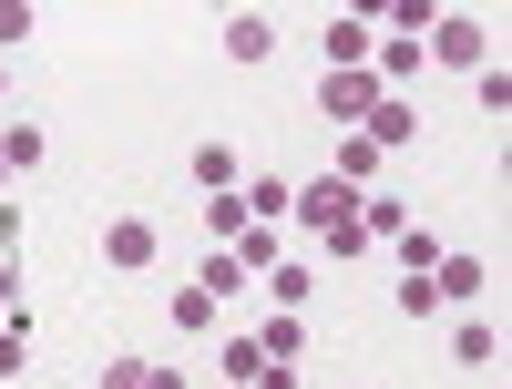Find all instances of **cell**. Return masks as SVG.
Here are the masks:
<instances>
[{"label": "cell", "mask_w": 512, "mask_h": 389, "mask_svg": "<svg viewBox=\"0 0 512 389\" xmlns=\"http://www.w3.org/2000/svg\"><path fill=\"white\" fill-rule=\"evenodd\" d=\"M369 21H328V72H369Z\"/></svg>", "instance_id": "8"}, {"label": "cell", "mask_w": 512, "mask_h": 389, "mask_svg": "<svg viewBox=\"0 0 512 389\" xmlns=\"http://www.w3.org/2000/svg\"><path fill=\"white\" fill-rule=\"evenodd\" d=\"M297 226H318L328 236V256H369V226H359V195L338 185V175H318V185H297Z\"/></svg>", "instance_id": "1"}, {"label": "cell", "mask_w": 512, "mask_h": 389, "mask_svg": "<svg viewBox=\"0 0 512 389\" xmlns=\"http://www.w3.org/2000/svg\"><path fill=\"white\" fill-rule=\"evenodd\" d=\"M472 103L502 123V113H512V72H492V62H482V72H472Z\"/></svg>", "instance_id": "20"}, {"label": "cell", "mask_w": 512, "mask_h": 389, "mask_svg": "<svg viewBox=\"0 0 512 389\" xmlns=\"http://www.w3.org/2000/svg\"><path fill=\"white\" fill-rule=\"evenodd\" d=\"M431 287H441V308H472V297H482V267H472V256H441Z\"/></svg>", "instance_id": "12"}, {"label": "cell", "mask_w": 512, "mask_h": 389, "mask_svg": "<svg viewBox=\"0 0 512 389\" xmlns=\"http://www.w3.org/2000/svg\"><path fill=\"white\" fill-rule=\"evenodd\" d=\"M226 389H267V379H226Z\"/></svg>", "instance_id": "27"}, {"label": "cell", "mask_w": 512, "mask_h": 389, "mask_svg": "<svg viewBox=\"0 0 512 389\" xmlns=\"http://www.w3.org/2000/svg\"><path fill=\"white\" fill-rule=\"evenodd\" d=\"M390 256H400V277H431V267H441V236H431V226H400Z\"/></svg>", "instance_id": "13"}, {"label": "cell", "mask_w": 512, "mask_h": 389, "mask_svg": "<svg viewBox=\"0 0 512 389\" xmlns=\"http://www.w3.org/2000/svg\"><path fill=\"white\" fill-rule=\"evenodd\" d=\"M21 369H31V338H21V318H11V328H0V379H21Z\"/></svg>", "instance_id": "26"}, {"label": "cell", "mask_w": 512, "mask_h": 389, "mask_svg": "<svg viewBox=\"0 0 512 389\" xmlns=\"http://www.w3.org/2000/svg\"><path fill=\"white\" fill-rule=\"evenodd\" d=\"M379 164H390V154H379L369 134H338V154H328V175L349 185V195H369V185H379Z\"/></svg>", "instance_id": "5"}, {"label": "cell", "mask_w": 512, "mask_h": 389, "mask_svg": "<svg viewBox=\"0 0 512 389\" xmlns=\"http://www.w3.org/2000/svg\"><path fill=\"white\" fill-rule=\"evenodd\" d=\"M0 93H11V62H0Z\"/></svg>", "instance_id": "28"}, {"label": "cell", "mask_w": 512, "mask_h": 389, "mask_svg": "<svg viewBox=\"0 0 512 389\" xmlns=\"http://www.w3.org/2000/svg\"><path fill=\"white\" fill-rule=\"evenodd\" d=\"M0 175H11V164H0Z\"/></svg>", "instance_id": "29"}, {"label": "cell", "mask_w": 512, "mask_h": 389, "mask_svg": "<svg viewBox=\"0 0 512 389\" xmlns=\"http://www.w3.org/2000/svg\"><path fill=\"white\" fill-rule=\"evenodd\" d=\"M359 134H369V144H379V154H410V144H420V113H410V103H400V93H390V103H379V113H369V123H359Z\"/></svg>", "instance_id": "6"}, {"label": "cell", "mask_w": 512, "mask_h": 389, "mask_svg": "<svg viewBox=\"0 0 512 389\" xmlns=\"http://www.w3.org/2000/svg\"><path fill=\"white\" fill-rule=\"evenodd\" d=\"M297 338H308L297 318H267V338H256V349H267V369H277V359H297Z\"/></svg>", "instance_id": "25"}, {"label": "cell", "mask_w": 512, "mask_h": 389, "mask_svg": "<svg viewBox=\"0 0 512 389\" xmlns=\"http://www.w3.org/2000/svg\"><path fill=\"white\" fill-rule=\"evenodd\" d=\"M185 175H195L205 195H236V144H195V154H185Z\"/></svg>", "instance_id": "9"}, {"label": "cell", "mask_w": 512, "mask_h": 389, "mask_svg": "<svg viewBox=\"0 0 512 389\" xmlns=\"http://www.w3.org/2000/svg\"><path fill=\"white\" fill-rule=\"evenodd\" d=\"M11 297H21V215L0 205V328H11Z\"/></svg>", "instance_id": "11"}, {"label": "cell", "mask_w": 512, "mask_h": 389, "mask_svg": "<svg viewBox=\"0 0 512 389\" xmlns=\"http://www.w3.org/2000/svg\"><path fill=\"white\" fill-rule=\"evenodd\" d=\"M287 205H297V185H277V175H256V185H246V215H256V226H277Z\"/></svg>", "instance_id": "19"}, {"label": "cell", "mask_w": 512, "mask_h": 389, "mask_svg": "<svg viewBox=\"0 0 512 389\" xmlns=\"http://www.w3.org/2000/svg\"><path fill=\"white\" fill-rule=\"evenodd\" d=\"M267 287H277V308H308V287H318V277H308V267H267Z\"/></svg>", "instance_id": "24"}, {"label": "cell", "mask_w": 512, "mask_h": 389, "mask_svg": "<svg viewBox=\"0 0 512 389\" xmlns=\"http://www.w3.org/2000/svg\"><path fill=\"white\" fill-rule=\"evenodd\" d=\"M256 226V215H246V195H205V236H216V246H236Z\"/></svg>", "instance_id": "17"}, {"label": "cell", "mask_w": 512, "mask_h": 389, "mask_svg": "<svg viewBox=\"0 0 512 389\" xmlns=\"http://www.w3.org/2000/svg\"><path fill=\"white\" fill-rule=\"evenodd\" d=\"M195 287L216 297V308H236V297H246V267H236V256L216 246V256H205V267H195Z\"/></svg>", "instance_id": "14"}, {"label": "cell", "mask_w": 512, "mask_h": 389, "mask_svg": "<svg viewBox=\"0 0 512 389\" xmlns=\"http://www.w3.org/2000/svg\"><path fill=\"white\" fill-rule=\"evenodd\" d=\"M41 154H52V134H41V123H11V134H0V164H11V175H31Z\"/></svg>", "instance_id": "16"}, {"label": "cell", "mask_w": 512, "mask_h": 389, "mask_svg": "<svg viewBox=\"0 0 512 389\" xmlns=\"http://www.w3.org/2000/svg\"><path fill=\"white\" fill-rule=\"evenodd\" d=\"M93 389H154V359H103Z\"/></svg>", "instance_id": "21"}, {"label": "cell", "mask_w": 512, "mask_h": 389, "mask_svg": "<svg viewBox=\"0 0 512 389\" xmlns=\"http://www.w3.org/2000/svg\"><path fill=\"white\" fill-rule=\"evenodd\" d=\"M154 256H164V236H154V215H113V226H103V267H113V277H144Z\"/></svg>", "instance_id": "3"}, {"label": "cell", "mask_w": 512, "mask_h": 389, "mask_svg": "<svg viewBox=\"0 0 512 389\" xmlns=\"http://www.w3.org/2000/svg\"><path fill=\"white\" fill-rule=\"evenodd\" d=\"M216 359H226V379H256V369H267V349H256V338H246V328L226 338V349H216Z\"/></svg>", "instance_id": "22"}, {"label": "cell", "mask_w": 512, "mask_h": 389, "mask_svg": "<svg viewBox=\"0 0 512 389\" xmlns=\"http://www.w3.org/2000/svg\"><path fill=\"white\" fill-rule=\"evenodd\" d=\"M31 21H41L31 0H0V52H21V41H31Z\"/></svg>", "instance_id": "23"}, {"label": "cell", "mask_w": 512, "mask_h": 389, "mask_svg": "<svg viewBox=\"0 0 512 389\" xmlns=\"http://www.w3.org/2000/svg\"><path fill=\"white\" fill-rule=\"evenodd\" d=\"M379 103H390V93H379L369 72H318V113H328V123H349V134H359Z\"/></svg>", "instance_id": "4"}, {"label": "cell", "mask_w": 512, "mask_h": 389, "mask_svg": "<svg viewBox=\"0 0 512 389\" xmlns=\"http://www.w3.org/2000/svg\"><path fill=\"white\" fill-rule=\"evenodd\" d=\"M482 52H492V31H482L472 11H431V31H420V62H451V72H482Z\"/></svg>", "instance_id": "2"}, {"label": "cell", "mask_w": 512, "mask_h": 389, "mask_svg": "<svg viewBox=\"0 0 512 389\" xmlns=\"http://www.w3.org/2000/svg\"><path fill=\"white\" fill-rule=\"evenodd\" d=\"M451 369H492V318H461L451 328Z\"/></svg>", "instance_id": "18"}, {"label": "cell", "mask_w": 512, "mask_h": 389, "mask_svg": "<svg viewBox=\"0 0 512 389\" xmlns=\"http://www.w3.org/2000/svg\"><path fill=\"white\" fill-rule=\"evenodd\" d=\"M226 256H236V267H246V277H267V267H287V256H277V226H246V236H236Z\"/></svg>", "instance_id": "15"}, {"label": "cell", "mask_w": 512, "mask_h": 389, "mask_svg": "<svg viewBox=\"0 0 512 389\" xmlns=\"http://www.w3.org/2000/svg\"><path fill=\"white\" fill-rule=\"evenodd\" d=\"M175 328H185V338H216V328H226V308H216V297L185 277V287H175Z\"/></svg>", "instance_id": "10"}, {"label": "cell", "mask_w": 512, "mask_h": 389, "mask_svg": "<svg viewBox=\"0 0 512 389\" xmlns=\"http://www.w3.org/2000/svg\"><path fill=\"white\" fill-rule=\"evenodd\" d=\"M277 52V21L267 11H226V62H267Z\"/></svg>", "instance_id": "7"}]
</instances>
